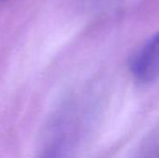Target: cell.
<instances>
[{
    "mask_svg": "<svg viewBox=\"0 0 159 158\" xmlns=\"http://www.w3.org/2000/svg\"><path fill=\"white\" fill-rule=\"evenodd\" d=\"M131 72L142 84H148L159 76V33L149 38L131 60Z\"/></svg>",
    "mask_w": 159,
    "mask_h": 158,
    "instance_id": "obj_1",
    "label": "cell"
}]
</instances>
